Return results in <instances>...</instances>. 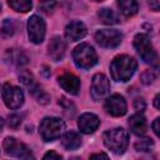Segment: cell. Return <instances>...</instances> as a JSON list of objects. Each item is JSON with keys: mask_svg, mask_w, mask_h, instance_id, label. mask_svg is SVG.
<instances>
[{"mask_svg": "<svg viewBox=\"0 0 160 160\" xmlns=\"http://www.w3.org/2000/svg\"><path fill=\"white\" fill-rule=\"evenodd\" d=\"M138 68V62L134 58L129 55H119L110 64L111 76L115 81L125 82L130 80Z\"/></svg>", "mask_w": 160, "mask_h": 160, "instance_id": "1", "label": "cell"}, {"mask_svg": "<svg viewBox=\"0 0 160 160\" xmlns=\"http://www.w3.org/2000/svg\"><path fill=\"white\" fill-rule=\"evenodd\" d=\"M104 144L115 154H122L129 145V132L122 128L108 130L102 135Z\"/></svg>", "mask_w": 160, "mask_h": 160, "instance_id": "2", "label": "cell"}, {"mask_svg": "<svg viewBox=\"0 0 160 160\" xmlns=\"http://www.w3.org/2000/svg\"><path fill=\"white\" fill-rule=\"evenodd\" d=\"M64 130H65V122L59 118H51V116L44 118L39 126V132L44 141L58 140Z\"/></svg>", "mask_w": 160, "mask_h": 160, "instance_id": "3", "label": "cell"}, {"mask_svg": "<svg viewBox=\"0 0 160 160\" xmlns=\"http://www.w3.org/2000/svg\"><path fill=\"white\" fill-rule=\"evenodd\" d=\"M72 59L78 68L90 69L98 62V54L89 44H80L74 49Z\"/></svg>", "mask_w": 160, "mask_h": 160, "instance_id": "4", "label": "cell"}, {"mask_svg": "<svg viewBox=\"0 0 160 160\" xmlns=\"http://www.w3.org/2000/svg\"><path fill=\"white\" fill-rule=\"evenodd\" d=\"M134 46L140 55V58L146 62V64H154L156 66L158 61V55L156 51L149 39L148 35L145 34H138L134 38Z\"/></svg>", "mask_w": 160, "mask_h": 160, "instance_id": "5", "label": "cell"}, {"mask_svg": "<svg viewBox=\"0 0 160 160\" xmlns=\"http://www.w3.org/2000/svg\"><path fill=\"white\" fill-rule=\"evenodd\" d=\"M95 40L100 46L110 49V48H116L118 45H120L122 40V35L120 31L115 29H101L96 31Z\"/></svg>", "mask_w": 160, "mask_h": 160, "instance_id": "6", "label": "cell"}, {"mask_svg": "<svg viewBox=\"0 0 160 160\" xmlns=\"http://www.w3.org/2000/svg\"><path fill=\"white\" fill-rule=\"evenodd\" d=\"M2 99L8 108L19 109L24 104V94L20 88L11 84H5L2 88Z\"/></svg>", "mask_w": 160, "mask_h": 160, "instance_id": "7", "label": "cell"}, {"mask_svg": "<svg viewBox=\"0 0 160 160\" xmlns=\"http://www.w3.org/2000/svg\"><path fill=\"white\" fill-rule=\"evenodd\" d=\"M4 150L8 155L10 156H16V158H22V159H29V158H34L31 151L29 150V148L20 142L19 140H16L15 138H6L4 140Z\"/></svg>", "mask_w": 160, "mask_h": 160, "instance_id": "8", "label": "cell"}, {"mask_svg": "<svg viewBox=\"0 0 160 160\" xmlns=\"http://www.w3.org/2000/svg\"><path fill=\"white\" fill-rule=\"evenodd\" d=\"M110 90V82L109 79L104 74H95L91 80L90 92L94 100H101L104 99Z\"/></svg>", "mask_w": 160, "mask_h": 160, "instance_id": "9", "label": "cell"}, {"mask_svg": "<svg viewBox=\"0 0 160 160\" xmlns=\"http://www.w3.org/2000/svg\"><path fill=\"white\" fill-rule=\"evenodd\" d=\"M28 31L30 40L35 44H40L45 38V31H46L45 21L40 16L32 15L28 22Z\"/></svg>", "mask_w": 160, "mask_h": 160, "instance_id": "10", "label": "cell"}, {"mask_svg": "<svg viewBox=\"0 0 160 160\" xmlns=\"http://www.w3.org/2000/svg\"><path fill=\"white\" fill-rule=\"evenodd\" d=\"M104 108L106 112L112 116H122L126 112V101L121 95L114 94L106 99Z\"/></svg>", "mask_w": 160, "mask_h": 160, "instance_id": "11", "label": "cell"}, {"mask_svg": "<svg viewBox=\"0 0 160 160\" xmlns=\"http://www.w3.org/2000/svg\"><path fill=\"white\" fill-rule=\"evenodd\" d=\"M58 81H59L60 86L65 91H68V92H70L72 95H76L79 92V90H80V79L76 75L71 74V72L61 74L58 78Z\"/></svg>", "mask_w": 160, "mask_h": 160, "instance_id": "12", "label": "cell"}, {"mask_svg": "<svg viewBox=\"0 0 160 160\" xmlns=\"http://www.w3.org/2000/svg\"><path fill=\"white\" fill-rule=\"evenodd\" d=\"M100 125V119L91 112H84L82 115H80L79 121H78V126L80 129V131L85 132V134H91L94 132Z\"/></svg>", "mask_w": 160, "mask_h": 160, "instance_id": "13", "label": "cell"}, {"mask_svg": "<svg viewBox=\"0 0 160 160\" xmlns=\"http://www.w3.org/2000/svg\"><path fill=\"white\" fill-rule=\"evenodd\" d=\"M86 34H88L86 26L84 25V22L78 21V20L69 22L65 28V36L70 41H78L80 39H82Z\"/></svg>", "mask_w": 160, "mask_h": 160, "instance_id": "14", "label": "cell"}, {"mask_svg": "<svg viewBox=\"0 0 160 160\" xmlns=\"http://www.w3.org/2000/svg\"><path fill=\"white\" fill-rule=\"evenodd\" d=\"M49 55L54 61H59L62 59L64 54H65V49H66V44L62 38L60 36H54L50 42H49Z\"/></svg>", "mask_w": 160, "mask_h": 160, "instance_id": "15", "label": "cell"}, {"mask_svg": "<svg viewBox=\"0 0 160 160\" xmlns=\"http://www.w3.org/2000/svg\"><path fill=\"white\" fill-rule=\"evenodd\" d=\"M129 128L130 130L136 134V135H144L146 132L148 125H146V119L141 114H134L129 119Z\"/></svg>", "mask_w": 160, "mask_h": 160, "instance_id": "16", "label": "cell"}, {"mask_svg": "<svg viewBox=\"0 0 160 160\" xmlns=\"http://www.w3.org/2000/svg\"><path fill=\"white\" fill-rule=\"evenodd\" d=\"M61 142H62V146L68 150H75L78 149L80 145H81V138L80 135L76 132V131H68L64 134L62 139H61Z\"/></svg>", "mask_w": 160, "mask_h": 160, "instance_id": "17", "label": "cell"}, {"mask_svg": "<svg viewBox=\"0 0 160 160\" xmlns=\"http://www.w3.org/2000/svg\"><path fill=\"white\" fill-rule=\"evenodd\" d=\"M118 6L122 15L125 16H132L139 10V4L136 0H118Z\"/></svg>", "mask_w": 160, "mask_h": 160, "instance_id": "18", "label": "cell"}, {"mask_svg": "<svg viewBox=\"0 0 160 160\" xmlns=\"http://www.w3.org/2000/svg\"><path fill=\"white\" fill-rule=\"evenodd\" d=\"M98 16L100 19V21L102 24H106V25H112V24H118L120 21L118 14L115 11H112L111 9H108V8H102L99 10L98 12Z\"/></svg>", "mask_w": 160, "mask_h": 160, "instance_id": "19", "label": "cell"}, {"mask_svg": "<svg viewBox=\"0 0 160 160\" xmlns=\"http://www.w3.org/2000/svg\"><path fill=\"white\" fill-rule=\"evenodd\" d=\"M8 4L19 12H28L32 6L31 0H8Z\"/></svg>", "mask_w": 160, "mask_h": 160, "instance_id": "20", "label": "cell"}, {"mask_svg": "<svg viewBox=\"0 0 160 160\" xmlns=\"http://www.w3.org/2000/svg\"><path fill=\"white\" fill-rule=\"evenodd\" d=\"M154 148V141L149 138H144V139H140L135 142V149L138 151H142V152H149L151 151Z\"/></svg>", "mask_w": 160, "mask_h": 160, "instance_id": "21", "label": "cell"}, {"mask_svg": "<svg viewBox=\"0 0 160 160\" xmlns=\"http://www.w3.org/2000/svg\"><path fill=\"white\" fill-rule=\"evenodd\" d=\"M56 6V1L55 0H40L39 1V8L44 11V12H48L50 14Z\"/></svg>", "mask_w": 160, "mask_h": 160, "instance_id": "22", "label": "cell"}, {"mask_svg": "<svg viewBox=\"0 0 160 160\" xmlns=\"http://www.w3.org/2000/svg\"><path fill=\"white\" fill-rule=\"evenodd\" d=\"M1 31H2L5 35H8V36L14 35V32H15V24H14V21L10 20V19H6V20L2 22Z\"/></svg>", "mask_w": 160, "mask_h": 160, "instance_id": "23", "label": "cell"}, {"mask_svg": "<svg viewBox=\"0 0 160 160\" xmlns=\"http://www.w3.org/2000/svg\"><path fill=\"white\" fill-rule=\"evenodd\" d=\"M21 124V116L18 114H11L8 116V126L10 129H18Z\"/></svg>", "mask_w": 160, "mask_h": 160, "instance_id": "24", "label": "cell"}, {"mask_svg": "<svg viewBox=\"0 0 160 160\" xmlns=\"http://www.w3.org/2000/svg\"><path fill=\"white\" fill-rule=\"evenodd\" d=\"M140 79H141V82H142L144 85H149V84H151V82L155 80V74L152 72V70H145V71L141 74Z\"/></svg>", "mask_w": 160, "mask_h": 160, "instance_id": "25", "label": "cell"}, {"mask_svg": "<svg viewBox=\"0 0 160 160\" xmlns=\"http://www.w3.org/2000/svg\"><path fill=\"white\" fill-rule=\"evenodd\" d=\"M134 109H135L136 111H139V112L144 111V110L146 109V102H145V100H144L142 98H136V99L134 100Z\"/></svg>", "mask_w": 160, "mask_h": 160, "instance_id": "26", "label": "cell"}, {"mask_svg": "<svg viewBox=\"0 0 160 160\" xmlns=\"http://www.w3.org/2000/svg\"><path fill=\"white\" fill-rule=\"evenodd\" d=\"M150 8L154 10V11H159L160 9V0H148Z\"/></svg>", "mask_w": 160, "mask_h": 160, "instance_id": "27", "label": "cell"}, {"mask_svg": "<svg viewBox=\"0 0 160 160\" xmlns=\"http://www.w3.org/2000/svg\"><path fill=\"white\" fill-rule=\"evenodd\" d=\"M44 159H61V155L56 154L54 150H50L49 152H46L44 155Z\"/></svg>", "mask_w": 160, "mask_h": 160, "instance_id": "28", "label": "cell"}, {"mask_svg": "<svg viewBox=\"0 0 160 160\" xmlns=\"http://www.w3.org/2000/svg\"><path fill=\"white\" fill-rule=\"evenodd\" d=\"M159 121H160V119H159V118H156V119L154 120L152 125H151V126H152V130H154V132H155L158 136H159Z\"/></svg>", "mask_w": 160, "mask_h": 160, "instance_id": "29", "label": "cell"}, {"mask_svg": "<svg viewBox=\"0 0 160 160\" xmlns=\"http://www.w3.org/2000/svg\"><path fill=\"white\" fill-rule=\"evenodd\" d=\"M90 158H91V159H100V158H102V159H108V155L100 152V154H92Z\"/></svg>", "mask_w": 160, "mask_h": 160, "instance_id": "30", "label": "cell"}, {"mask_svg": "<svg viewBox=\"0 0 160 160\" xmlns=\"http://www.w3.org/2000/svg\"><path fill=\"white\" fill-rule=\"evenodd\" d=\"M159 99H160V95L158 94V95L155 96V99H154V105H155V108H156V109H160V105H159Z\"/></svg>", "mask_w": 160, "mask_h": 160, "instance_id": "31", "label": "cell"}, {"mask_svg": "<svg viewBox=\"0 0 160 160\" xmlns=\"http://www.w3.org/2000/svg\"><path fill=\"white\" fill-rule=\"evenodd\" d=\"M2 128H4V120H2V118L0 116V131L2 130Z\"/></svg>", "mask_w": 160, "mask_h": 160, "instance_id": "32", "label": "cell"}, {"mask_svg": "<svg viewBox=\"0 0 160 160\" xmlns=\"http://www.w3.org/2000/svg\"><path fill=\"white\" fill-rule=\"evenodd\" d=\"M92 1H102V0H92Z\"/></svg>", "mask_w": 160, "mask_h": 160, "instance_id": "33", "label": "cell"}, {"mask_svg": "<svg viewBox=\"0 0 160 160\" xmlns=\"http://www.w3.org/2000/svg\"><path fill=\"white\" fill-rule=\"evenodd\" d=\"M0 11H1V5H0Z\"/></svg>", "mask_w": 160, "mask_h": 160, "instance_id": "34", "label": "cell"}]
</instances>
